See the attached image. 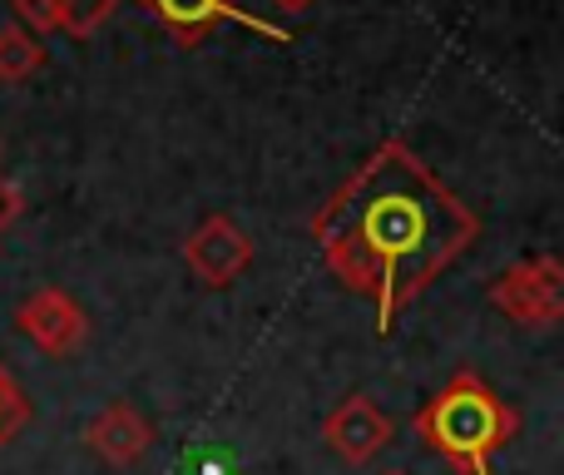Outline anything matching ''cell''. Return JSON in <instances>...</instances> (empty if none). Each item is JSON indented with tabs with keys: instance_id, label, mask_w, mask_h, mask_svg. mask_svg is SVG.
Here are the masks:
<instances>
[{
	"instance_id": "5b68a950",
	"label": "cell",
	"mask_w": 564,
	"mask_h": 475,
	"mask_svg": "<svg viewBox=\"0 0 564 475\" xmlns=\"http://www.w3.org/2000/svg\"><path fill=\"white\" fill-rule=\"evenodd\" d=\"M139 6H144L149 15L169 30V40H174V45H184V50L204 45L214 30L228 25V20H238V25L258 30V35H268V40H288V30L258 20L243 0H139Z\"/></svg>"
},
{
	"instance_id": "30bf717a",
	"label": "cell",
	"mask_w": 564,
	"mask_h": 475,
	"mask_svg": "<svg viewBox=\"0 0 564 475\" xmlns=\"http://www.w3.org/2000/svg\"><path fill=\"white\" fill-rule=\"evenodd\" d=\"M119 6H124V0H59V30L75 40H89Z\"/></svg>"
},
{
	"instance_id": "6da1fadb",
	"label": "cell",
	"mask_w": 564,
	"mask_h": 475,
	"mask_svg": "<svg viewBox=\"0 0 564 475\" xmlns=\"http://www.w3.org/2000/svg\"><path fill=\"white\" fill-rule=\"evenodd\" d=\"M307 228L332 278L371 302L381 337L480 238L476 208L441 184L401 139L371 149Z\"/></svg>"
},
{
	"instance_id": "9c48e42d",
	"label": "cell",
	"mask_w": 564,
	"mask_h": 475,
	"mask_svg": "<svg viewBox=\"0 0 564 475\" xmlns=\"http://www.w3.org/2000/svg\"><path fill=\"white\" fill-rule=\"evenodd\" d=\"M40 65H45V50H40V40L30 30H20V25L0 30V85H20Z\"/></svg>"
},
{
	"instance_id": "3957f363",
	"label": "cell",
	"mask_w": 564,
	"mask_h": 475,
	"mask_svg": "<svg viewBox=\"0 0 564 475\" xmlns=\"http://www.w3.org/2000/svg\"><path fill=\"white\" fill-rule=\"evenodd\" d=\"M486 298L496 302L516 327H530V332L555 327L564 317V262L555 252L510 262V268L486 288Z\"/></svg>"
},
{
	"instance_id": "5bb4252c",
	"label": "cell",
	"mask_w": 564,
	"mask_h": 475,
	"mask_svg": "<svg viewBox=\"0 0 564 475\" xmlns=\"http://www.w3.org/2000/svg\"><path fill=\"white\" fill-rule=\"evenodd\" d=\"M273 6H278V10H292V15H297V10H312L317 0H273Z\"/></svg>"
},
{
	"instance_id": "7c38bea8",
	"label": "cell",
	"mask_w": 564,
	"mask_h": 475,
	"mask_svg": "<svg viewBox=\"0 0 564 475\" xmlns=\"http://www.w3.org/2000/svg\"><path fill=\"white\" fill-rule=\"evenodd\" d=\"M15 15H20V30L30 35H55L59 30V0H15Z\"/></svg>"
},
{
	"instance_id": "8fae6325",
	"label": "cell",
	"mask_w": 564,
	"mask_h": 475,
	"mask_svg": "<svg viewBox=\"0 0 564 475\" xmlns=\"http://www.w3.org/2000/svg\"><path fill=\"white\" fill-rule=\"evenodd\" d=\"M30 427V397L6 367H0V451Z\"/></svg>"
},
{
	"instance_id": "7a4b0ae2",
	"label": "cell",
	"mask_w": 564,
	"mask_h": 475,
	"mask_svg": "<svg viewBox=\"0 0 564 475\" xmlns=\"http://www.w3.org/2000/svg\"><path fill=\"white\" fill-rule=\"evenodd\" d=\"M411 431L456 475H496V456L520 431V411L466 367L411 417Z\"/></svg>"
},
{
	"instance_id": "52a82bcc",
	"label": "cell",
	"mask_w": 564,
	"mask_h": 475,
	"mask_svg": "<svg viewBox=\"0 0 564 475\" xmlns=\"http://www.w3.org/2000/svg\"><path fill=\"white\" fill-rule=\"evenodd\" d=\"M391 436H397L391 417L371 397H361V391L341 397L337 407L322 417V441H327L347 466H367V461H377L381 451L391 446Z\"/></svg>"
},
{
	"instance_id": "8992f818",
	"label": "cell",
	"mask_w": 564,
	"mask_h": 475,
	"mask_svg": "<svg viewBox=\"0 0 564 475\" xmlns=\"http://www.w3.org/2000/svg\"><path fill=\"white\" fill-rule=\"evenodd\" d=\"M184 262L204 288H234L253 268V238L228 214H214L184 238Z\"/></svg>"
},
{
	"instance_id": "4fadbf2b",
	"label": "cell",
	"mask_w": 564,
	"mask_h": 475,
	"mask_svg": "<svg viewBox=\"0 0 564 475\" xmlns=\"http://www.w3.org/2000/svg\"><path fill=\"white\" fill-rule=\"evenodd\" d=\"M20 214H25V198H20V188L10 184V179H0V238H6L10 228L20 224Z\"/></svg>"
},
{
	"instance_id": "ba28073f",
	"label": "cell",
	"mask_w": 564,
	"mask_h": 475,
	"mask_svg": "<svg viewBox=\"0 0 564 475\" xmlns=\"http://www.w3.org/2000/svg\"><path fill=\"white\" fill-rule=\"evenodd\" d=\"M79 441H85L99 461H109V466H139V461L154 451L159 436H154V427H149V417L139 407H129V401H109L99 417L85 421Z\"/></svg>"
},
{
	"instance_id": "277c9868",
	"label": "cell",
	"mask_w": 564,
	"mask_h": 475,
	"mask_svg": "<svg viewBox=\"0 0 564 475\" xmlns=\"http://www.w3.org/2000/svg\"><path fill=\"white\" fill-rule=\"evenodd\" d=\"M15 327L45 357H75L89 342V317L65 288H35L15 307Z\"/></svg>"
},
{
	"instance_id": "9a60e30c",
	"label": "cell",
	"mask_w": 564,
	"mask_h": 475,
	"mask_svg": "<svg viewBox=\"0 0 564 475\" xmlns=\"http://www.w3.org/2000/svg\"><path fill=\"white\" fill-rule=\"evenodd\" d=\"M387 475H401V471H387Z\"/></svg>"
}]
</instances>
